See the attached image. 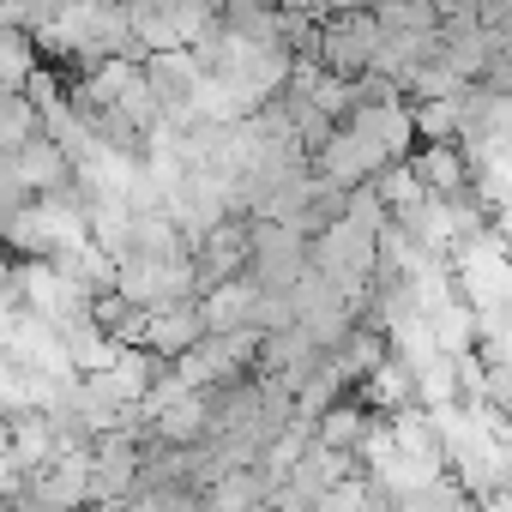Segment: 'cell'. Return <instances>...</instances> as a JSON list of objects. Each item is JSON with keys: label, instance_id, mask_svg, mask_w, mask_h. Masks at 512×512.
<instances>
[{"label": "cell", "instance_id": "1", "mask_svg": "<svg viewBox=\"0 0 512 512\" xmlns=\"http://www.w3.org/2000/svg\"><path fill=\"white\" fill-rule=\"evenodd\" d=\"M398 512H476V500L458 488V482H422V488H410V494H398Z\"/></svg>", "mask_w": 512, "mask_h": 512}]
</instances>
